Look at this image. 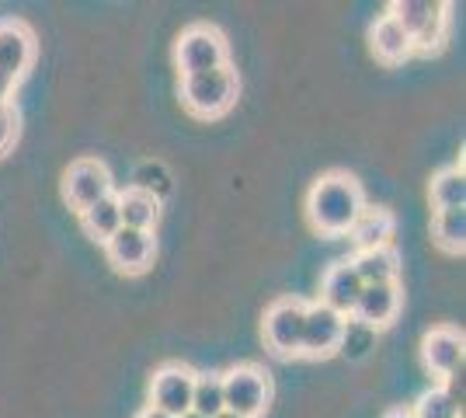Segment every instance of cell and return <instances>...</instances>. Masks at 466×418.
Returning a JSON list of instances; mask_svg holds the SVG:
<instances>
[{
	"label": "cell",
	"instance_id": "cell-1",
	"mask_svg": "<svg viewBox=\"0 0 466 418\" xmlns=\"http://www.w3.org/2000/svg\"><path fill=\"white\" fill-rule=\"evenodd\" d=\"M366 209L362 185L351 178L349 171H330L324 178L313 181L310 196H307V217L310 227L324 238H341L349 234L355 217Z\"/></svg>",
	"mask_w": 466,
	"mask_h": 418
},
{
	"label": "cell",
	"instance_id": "cell-2",
	"mask_svg": "<svg viewBox=\"0 0 466 418\" xmlns=\"http://www.w3.org/2000/svg\"><path fill=\"white\" fill-rule=\"evenodd\" d=\"M387 15L408 32L414 53H431L446 42L449 4H439V0H393Z\"/></svg>",
	"mask_w": 466,
	"mask_h": 418
},
{
	"label": "cell",
	"instance_id": "cell-3",
	"mask_svg": "<svg viewBox=\"0 0 466 418\" xmlns=\"http://www.w3.org/2000/svg\"><path fill=\"white\" fill-rule=\"evenodd\" d=\"M237 91H240V80H237L230 63L219 70H209V74L181 77V101L198 119H216L223 112H230Z\"/></svg>",
	"mask_w": 466,
	"mask_h": 418
},
{
	"label": "cell",
	"instance_id": "cell-4",
	"mask_svg": "<svg viewBox=\"0 0 466 418\" xmlns=\"http://www.w3.org/2000/svg\"><path fill=\"white\" fill-rule=\"evenodd\" d=\"M219 377H223V404H227V412L240 418L265 415V408L272 401V380L261 366L240 362V366H230Z\"/></svg>",
	"mask_w": 466,
	"mask_h": 418
},
{
	"label": "cell",
	"instance_id": "cell-5",
	"mask_svg": "<svg viewBox=\"0 0 466 418\" xmlns=\"http://www.w3.org/2000/svg\"><path fill=\"white\" fill-rule=\"evenodd\" d=\"M175 63L177 70H181V77L219 70V66H227V39L219 36V28H213V25H188L177 36Z\"/></svg>",
	"mask_w": 466,
	"mask_h": 418
},
{
	"label": "cell",
	"instance_id": "cell-6",
	"mask_svg": "<svg viewBox=\"0 0 466 418\" xmlns=\"http://www.w3.org/2000/svg\"><path fill=\"white\" fill-rule=\"evenodd\" d=\"M116 192V181H112V171L101 164L97 158H80L66 168L63 175V199L70 202V209H91L95 202H101L105 196Z\"/></svg>",
	"mask_w": 466,
	"mask_h": 418
},
{
	"label": "cell",
	"instance_id": "cell-7",
	"mask_svg": "<svg viewBox=\"0 0 466 418\" xmlns=\"http://www.w3.org/2000/svg\"><path fill=\"white\" fill-rule=\"evenodd\" d=\"M303 318H307V303L303 300L282 297L265 311V345L275 356L289 359L299 356V339H303Z\"/></svg>",
	"mask_w": 466,
	"mask_h": 418
},
{
	"label": "cell",
	"instance_id": "cell-8",
	"mask_svg": "<svg viewBox=\"0 0 466 418\" xmlns=\"http://www.w3.org/2000/svg\"><path fill=\"white\" fill-rule=\"evenodd\" d=\"M192 391L195 370H188L185 362H164L150 377V408L181 418L185 412H192Z\"/></svg>",
	"mask_w": 466,
	"mask_h": 418
},
{
	"label": "cell",
	"instance_id": "cell-9",
	"mask_svg": "<svg viewBox=\"0 0 466 418\" xmlns=\"http://www.w3.org/2000/svg\"><path fill=\"white\" fill-rule=\"evenodd\" d=\"M345 314L324 307L320 300L307 303V318H303V339H299V356L307 359H328L338 352V342L345 331Z\"/></svg>",
	"mask_w": 466,
	"mask_h": 418
},
{
	"label": "cell",
	"instance_id": "cell-10",
	"mask_svg": "<svg viewBox=\"0 0 466 418\" xmlns=\"http://www.w3.org/2000/svg\"><path fill=\"white\" fill-rule=\"evenodd\" d=\"M157 251L154 234L147 230H129V227H118L112 238L105 240V255L112 261L116 272H126V276H139L150 269Z\"/></svg>",
	"mask_w": 466,
	"mask_h": 418
},
{
	"label": "cell",
	"instance_id": "cell-11",
	"mask_svg": "<svg viewBox=\"0 0 466 418\" xmlns=\"http://www.w3.org/2000/svg\"><path fill=\"white\" fill-rule=\"evenodd\" d=\"M421 362L435 380H446L449 373L463 370V331L439 324L421 339Z\"/></svg>",
	"mask_w": 466,
	"mask_h": 418
},
{
	"label": "cell",
	"instance_id": "cell-12",
	"mask_svg": "<svg viewBox=\"0 0 466 418\" xmlns=\"http://www.w3.org/2000/svg\"><path fill=\"white\" fill-rule=\"evenodd\" d=\"M400 303H404V293H400V282H380V286H362L359 293V303L351 311V318L359 324H366L372 331L387 328L390 321L400 314Z\"/></svg>",
	"mask_w": 466,
	"mask_h": 418
},
{
	"label": "cell",
	"instance_id": "cell-13",
	"mask_svg": "<svg viewBox=\"0 0 466 418\" xmlns=\"http://www.w3.org/2000/svg\"><path fill=\"white\" fill-rule=\"evenodd\" d=\"M35 60V39L21 21H0V77L18 84Z\"/></svg>",
	"mask_w": 466,
	"mask_h": 418
},
{
	"label": "cell",
	"instance_id": "cell-14",
	"mask_svg": "<svg viewBox=\"0 0 466 418\" xmlns=\"http://www.w3.org/2000/svg\"><path fill=\"white\" fill-rule=\"evenodd\" d=\"M359 293H362V279L355 276L351 261H334L328 272H324V282H320V303L351 318L355 303H359Z\"/></svg>",
	"mask_w": 466,
	"mask_h": 418
},
{
	"label": "cell",
	"instance_id": "cell-15",
	"mask_svg": "<svg viewBox=\"0 0 466 418\" xmlns=\"http://www.w3.org/2000/svg\"><path fill=\"white\" fill-rule=\"evenodd\" d=\"M393 230H397V219H393L390 209L366 206L349 227V238L359 251H372V248H387L390 240H393Z\"/></svg>",
	"mask_w": 466,
	"mask_h": 418
},
{
	"label": "cell",
	"instance_id": "cell-16",
	"mask_svg": "<svg viewBox=\"0 0 466 418\" xmlns=\"http://www.w3.org/2000/svg\"><path fill=\"white\" fill-rule=\"evenodd\" d=\"M349 261H351V269H355V276L362 279V286L397 282V276H400V255H397L393 244L372 248V251H355Z\"/></svg>",
	"mask_w": 466,
	"mask_h": 418
},
{
	"label": "cell",
	"instance_id": "cell-17",
	"mask_svg": "<svg viewBox=\"0 0 466 418\" xmlns=\"http://www.w3.org/2000/svg\"><path fill=\"white\" fill-rule=\"evenodd\" d=\"M370 46H372V53H376V60H383V63H404L410 53H414L408 32L390 18V15H380V18L372 21Z\"/></svg>",
	"mask_w": 466,
	"mask_h": 418
},
{
	"label": "cell",
	"instance_id": "cell-18",
	"mask_svg": "<svg viewBox=\"0 0 466 418\" xmlns=\"http://www.w3.org/2000/svg\"><path fill=\"white\" fill-rule=\"evenodd\" d=\"M116 196H118V219H122V227L154 234V227L160 223V206L164 202H157L154 196H147L139 189H126V192H116Z\"/></svg>",
	"mask_w": 466,
	"mask_h": 418
},
{
	"label": "cell",
	"instance_id": "cell-19",
	"mask_svg": "<svg viewBox=\"0 0 466 418\" xmlns=\"http://www.w3.org/2000/svg\"><path fill=\"white\" fill-rule=\"evenodd\" d=\"M80 227H84V234L91 240H105L116 234L118 227H122V219H118V196H105L101 202H95L91 209H84L80 213Z\"/></svg>",
	"mask_w": 466,
	"mask_h": 418
},
{
	"label": "cell",
	"instance_id": "cell-20",
	"mask_svg": "<svg viewBox=\"0 0 466 418\" xmlns=\"http://www.w3.org/2000/svg\"><path fill=\"white\" fill-rule=\"evenodd\" d=\"M431 238L449 255H463L466 248V209H439L431 223Z\"/></svg>",
	"mask_w": 466,
	"mask_h": 418
},
{
	"label": "cell",
	"instance_id": "cell-21",
	"mask_svg": "<svg viewBox=\"0 0 466 418\" xmlns=\"http://www.w3.org/2000/svg\"><path fill=\"white\" fill-rule=\"evenodd\" d=\"M431 202H435V213L439 209H463L466 206V178H463V168H446L431 178Z\"/></svg>",
	"mask_w": 466,
	"mask_h": 418
},
{
	"label": "cell",
	"instance_id": "cell-22",
	"mask_svg": "<svg viewBox=\"0 0 466 418\" xmlns=\"http://www.w3.org/2000/svg\"><path fill=\"white\" fill-rule=\"evenodd\" d=\"M192 412L202 418H216L227 412V404H223V377L219 373H195Z\"/></svg>",
	"mask_w": 466,
	"mask_h": 418
},
{
	"label": "cell",
	"instance_id": "cell-23",
	"mask_svg": "<svg viewBox=\"0 0 466 418\" xmlns=\"http://www.w3.org/2000/svg\"><path fill=\"white\" fill-rule=\"evenodd\" d=\"M129 189H139V192L154 196L157 202H164L175 192V178H171L167 164H160V160H143L137 168V175H133V185H129Z\"/></svg>",
	"mask_w": 466,
	"mask_h": 418
},
{
	"label": "cell",
	"instance_id": "cell-24",
	"mask_svg": "<svg viewBox=\"0 0 466 418\" xmlns=\"http://www.w3.org/2000/svg\"><path fill=\"white\" fill-rule=\"evenodd\" d=\"M376 349V331L359 324L355 318L345 321V331H341V342H338V352L349 359V362H362Z\"/></svg>",
	"mask_w": 466,
	"mask_h": 418
},
{
	"label": "cell",
	"instance_id": "cell-25",
	"mask_svg": "<svg viewBox=\"0 0 466 418\" xmlns=\"http://www.w3.org/2000/svg\"><path fill=\"white\" fill-rule=\"evenodd\" d=\"M410 415L414 418H463V404H456V401L442 391V383H439V387H428L425 394L410 404Z\"/></svg>",
	"mask_w": 466,
	"mask_h": 418
},
{
	"label": "cell",
	"instance_id": "cell-26",
	"mask_svg": "<svg viewBox=\"0 0 466 418\" xmlns=\"http://www.w3.org/2000/svg\"><path fill=\"white\" fill-rule=\"evenodd\" d=\"M15 139H18V112L15 105H0V158L15 147Z\"/></svg>",
	"mask_w": 466,
	"mask_h": 418
},
{
	"label": "cell",
	"instance_id": "cell-27",
	"mask_svg": "<svg viewBox=\"0 0 466 418\" xmlns=\"http://www.w3.org/2000/svg\"><path fill=\"white\" fill-rule=\"evenodd\" d=\"M383 418H414V415H410V408H404V404H397V408H390V412H387Z\"/></svg>",
	"mask_w": 466,
	"mask_h": 418
},
{
	"label": "cell",
	"instance_id": "cell-28",
	"mask_svg": "<svg viewBox=\"0 0 466 418\" xmlns=\"http://www.w3.org/2000/svg\"><path fill=\"white\" fill-rule=\"evenodd\" d=\"M137 418H171V415H164V412H157V408H150V404H147V408H143Z\"/></svg>",
	"mask_w": 466,
	"mask_h": 418
},
{
	"label": "cell",
	"instance_id": "cell-29",
	"mask_svg": "<svg viewBox=\"0 0 466 418\" xmlns=\"http://www.w3.org/2000/svg\"><path fill=\"white\" fill-rule=\"evenodd\" d=\"M216 418H240V415H233V412H223V415H216Z\"/></svg>",
	"mask_w": 466,
	"mask_h": 418
},
{
	"label": "cell",
	"instance_id": "cell-30",
	"mask_svg": "<svg viewBox=\"0 0 466 418\" xmlns=\"http://www.w3.org/2000/svg\"><path fill=\"white\" fill-rule=\"evenodd\" d=\"M181 418H202V415H195V412H185V415H181Z\"/></svg>",
	"mask_w": 466,
	"mask_h": 418
}]
</instances>
